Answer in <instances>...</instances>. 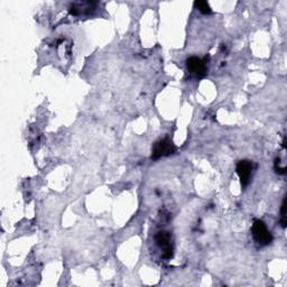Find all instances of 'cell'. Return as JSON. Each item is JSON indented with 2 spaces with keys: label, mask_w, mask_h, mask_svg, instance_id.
Masks as SVG:
<instances>
[{
  "label": "cell",
  "mask_w": 287,
  "mask_h": 287,
  "mask_svg": "<svg viewBox=\"0 0 287 287\" xmlns=\"http://www.w3.org/2000/svg\"><path fill=\"white\" fill-rule=\"evenodd\" d=\"M251 232H253V237L256 242L259 243L260 246H268L273 242L272 232L267 229L264 221L255 220Z\"/></svg>",
  "instance_id": "obj_1"
},
{
  "label": "cell",
  "mask_w": 287,
  "mask_h": 287,
  "mask_svg": "<svg viewBox=\"0 0 287 287\" xmlns=\"http://www.w3.org/2000/svg\"><path fill=\"white\" fill-rule=\"evenodd\" d=\"M175 152H176V148L174 145H173L170 139H161L157 142H155V145L153 147L152 158L158 159L160 157L169 156V155L174 154Z\"/></svg>",
  "instance_id": "obj_2"
},
{
  "label": "cell",
  "mask_w": 287,
  "mask_h": 287,
  "mask_svg": "<svg viewBox=\"0 0 287 287\" xmlns=\"http://www.w3.org/2000/svg\"><path fill=\"white\" fill-rule=\"evenodd\" d=\"M253 169H254L253 161H250V160H240L237 164L236 172L239 176V179H240L242 188H246L249 184L251 173H253Z\"/></svg>",
  "instance_id": "obj_3"
},
{
  "label": "cell",
  "mask_w": 287,
  "mask_h": 287,
  "mask_svg": "<svg viewBox=\"0 0 287 287\" xmlns=\"http://www.w3.org/2000/svg\"><path fill=\"white\" fill-rule=\"evenodd\" d=\"M171 233L167 231H159L156 237H155V240H156L158 247L163 250V258L170 259L173 256V246L171 241Z\"/></svg>",
  "instance_id": "obj_4"
},
{
  "label": "cell",
  "mask_w": 287,
  "mask_h": 287,
  "mask_svg": "<svg viewBox=\"0 0 287 287\" xmlns=\"http://www.w3.org/2000/svg\"><path fill=\"white\" fill-rule=\"evenodd\" d=\"M187 67H188V70L191 72V73L196 75V76H199V77H203L208 72L206 62L203 61L202 58L196 57V56H192V57L188 58Z\"/></svg>",
  "instance_id": "obj_5"
},
{
  "label": "cell",
  "mask_w": 287,
  "mask_h": 287,
  "mask_svg": "<svg viewBox=\"0 0 287 287\" xmlns=\"http://www.w3.org/2000/svg\"><path fill=\"white\" fill-rule=\"evenodd\" d=\"M94 6H95L94 3L74 4V5H72V6H71L70 13H71L72 15H74V16L81 15V14L85 13V11H87V14H89V13H90V10L94 9Z\"/></svg>",
  "instance_id": "obj_6"
},
{
  "label": "cell",
  "mask_w": 287,
  "mask_h": 287,
  "mask_svg": "<svg viewBox=\"0 0 287 287\" xmlns=\"http://www.w3.org/2000/svg\"><path fill=\"white\" fill-rule=\"evenodd\" d=\"M195 7L199 9L202 14H204V15H209V14L212 13L211 7L209 6V4L207 2H196Z\"/></svg>",
  "instance_id": "obj_7"
},
{
  "label": "cell",
  "mask_w": 287,
  "mask_h": 287,
  "mask_svg": "<svg viewBox=\"0 0 287 287\" xmlns=\"http://www.w3.org/2000/svg\"><path fill=\"white\" fill-rule=\"evenodd\" d=\"M280 224H282L283 228H286V223H287V221H286V197L283 200V204H282V208H280Z\"/></svg>",
  "instance_id": "obj_8"
}]
</instances>
